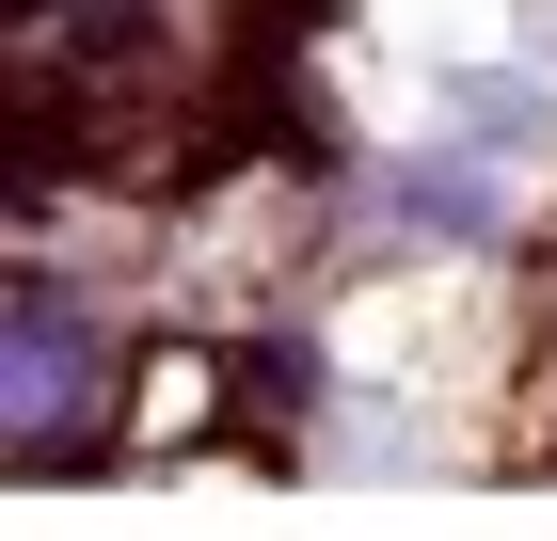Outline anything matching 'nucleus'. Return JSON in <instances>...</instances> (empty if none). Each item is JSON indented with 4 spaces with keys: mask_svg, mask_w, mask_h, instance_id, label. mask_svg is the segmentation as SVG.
I'll return each mask as SVG.
<instances>
[{
    "mask_svg": "<svg viewBox=\"0 0 557 541\" xmlns=\"http://www.w3.org/2000/svg\"><path fill=\"white\" fill-rule=\"evenodd\" d=\"M81 398H96V319L64 287H16V351H0V446L16 462H81Z\"/></svg>",
    "mask_w": 557,
    "mask_h": 541,
    "instance_id": "1",
    "label": "nucleus"
}]
</instances>
